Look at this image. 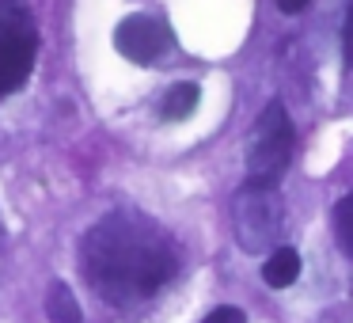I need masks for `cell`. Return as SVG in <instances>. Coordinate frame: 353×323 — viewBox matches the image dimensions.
<instances>
[{
    "label": "cell",
    "mask_w": 353,
    "mask_h": 323,
    "mask_svg": "<svg viewBox=\"0 0 353 323\" xmlns=\"http://www.w3.org/2000/svg\"><path fill=\"white\" fill-rule=\"evenodd\" d=\"M312 0H277V8L285 12V16H296V12H304Z\"/></svg>",
    "instance_id": "11"
},
{
    "label": "cell",
    "mask_w": 353,
    "mask_h": 323,
    "mask_svg": "<svg viewBox=\"0 0 353 323\" xmlns=\"http://www.w3.org/2000/svg\"><path fill=\"white\" fill-rule=\"evenodd\" d=\"M334 236L342 244V251L353 259V194H345L334 206Z\"/></svg>",
    "instance_id": "9"
},
{
    "label": "cell",
    "mask_w": 353,
    "mask_h": 323,
    "mask_svg": "<svg viewBox=\"0 0 353 323\" xmlns=\"http://www.w3.org/2000/svg\"><path fill=\"white\" fill-rule=\"evenodd\" d=\"M345 50H350V57H353V8H350V23H345Z\"/></svg>",
    "instance_id": "12"
},
{
    "label": "cell",
    "mask_w": 353,
    "mask_h": 323,
    "mask_svg": "<svg viewBox=\"0 0 353 323\" xmlns=\"http://www.w3.org/2000/svg\"><path fill=\"white\" fill-rule=\"evenodd\" d=\"M39 57V27L23 0H0V99L27 84Z\"/></svg>",
    "instance_id": "2"
},
{
    "label": "cell",
    "mask_w": 353,
    "mask_h": 323,
    "mask_svg": "<svg viewBox=\"0 0 353 323\" xmlns=\"http://www.w3.org/2000/svg\"><path fill=\"white\" fill-rule=\"evenodd\" d=\"M262 277H266L270 289H289L300 277V251L296 247H274L270 259L262 262Z\"/></svg>",
    "instance_id": "6"
},
{
    "label": "cell",
    "mask_w": 353,
    "mask_h": 323,
    "mask_svg": "<svg viewBox=\"0 0 353 323\" xmlns=\"http://www.w3.org/2000/svg\"><path fill=\"white\" fill-rule=\"evenodd\" d=\"M171 27L156 16H125L114 27V50L133 65H152L171 50Z\"/></svg>",
    "instance_id": "5"
},
{
    "label": "cell",
    "mask_w": 353,
    "mask_h": 323,
    "mask_svg": "<svg viewBox=\"0 0 353 323\" xmlns=\"http://www.w3.org/2000/svg\"><path fill=\"white\" fill-rule=\"evenodd\" d=\"M281 198H277V186H251L236 194L232 202V232H236L239 247L247 255L270 251L281 236Z\"/></svg>",
    "instance_id": "4"
},
{
    "label": "cell",
    "mask_w": 353,
    "mask_h": 323,
    "mask_svg": "<svg viewBox=\"0 0 353 323\" xmlns=\"http://www.w3.org/2000/svg\"><path fill=\"white\" fill-rule=\"evenodd\" d=\"M46 312H50V323H80V304L72 297V289L65 282H54L46 289Z\"/></svg>",
    "instance_id": "7"
},
{
    "label": "cell",
    "mask_w": 353,
    "mask_h": 323,
    "mask_svg": "<svg viewBox=\"0 0 353 323\" xmlns=\"http://www.w3.org/2000/svg\"><path fill=\"white\" fill-rule=\"evenodd\" d=\"M201 323H247V315L239 312L236 304H221V308H213Z\"/></svg>",
    "instance_id": "10"
},
{
    "label": "cell",
    "mask_w": 353,
    "mask_h": 323,
    "mask_svg": "<svg viewBox=\"0 0 353 323\" xmlns=\"http://www.w3.org/2000/svg\"><path fill=\"white\" fill-rule=\"evenodd\" d=\"M198 99H201L198 84H175L168 95H163L160 115L168 118V122H183V118H190L194 110H198Z\"/></svg>",
    "instance_id": "8"
},
{
    "label": "cell",
    "mask_w": 353,
    "mask_h": 323,
    "mask_svg": "<svg viewBox=\"0 0 353 323\" xmlns=\"http://www.w3.org/2000/svg\"><path fill=\"white\" fill-rule=\"evenodd\" d=\"M80 262L88 282L110 304L148 300L179 266L171 236L141 213H110L88 228Z\"/></svg>",
    "instance_id": "1"
},
{
    "label": "cell",
    "mask_w": 353,
    "mask_h": 323,
    "mask_svg": "<svg viewBox=\"0 0 353 323\" xmlns=\"http://www.w3.org/2000/svg\"><path fill=\"white\" fill-rule=\"evenodd\" d=\"M292 156V122L281 103H266L247 141V183L251 186H277Z\"/></svg>",
    "instance_id": "3"
}]
</instances>
